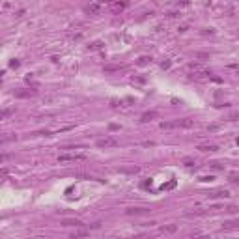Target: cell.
I'll return each mask as SVG.
<instances>
[{"label": "cell", "mask_w": 239, "mask_h": 239, "mask_svg": "<svg viewBox=\"0 0 239 239\" xmlns=\"http://www.w3.org/2000/svg\"><path fill=\"white\" fill-rule=\"evenodd\" d=\"M176 127H193L194 122L193 119H189V118H183V119H176Z\"/></svg>", "instance_id": "5b68a950"}, {"label": "cell", "mask_w": 239, "mask_h": 239, "mask_svg": "<svg viewBox=\"0 0 239 239\" xmlns=\"http://www.w3.org/2000/svg\"><path fill=\"white\" fill-rule=\"evenodd\" d=\"M239 226V221H228L222 224V228H237Z\"/></svg>", "instance_id": "7c38bea8"}, {"label": "cell", "mask_w": 239, "mask_h": 239, "mask_svg": "<svg viewBox=\"0 0 239 239\" xmlns=\"http://www.w3.org/2000/svg\"><path fill=\"white\" fill-rule=\"evenodd\" d=\"M122 172H135V174H136L138 168H136V166H135V168H122Z\"/></svg>", "instance_id": "d4e9b609"}, {"label": "cell", "mask_w": 239, "mask_h": 239, "mask_svg": "<svg viewBox=\"0 0 239 239\" xmlns=\"http://www.w3.org/2000/svg\"><path fill=\"white\" fill-rule=\"evenodd\" d=\"M133 82H140V84H144V82H146V79H144V77H133Z\"/></svg>", "instance_id": "d6986e66"}, {"label": "cell", "mask_w": 239, "mask_h": 239, "mask_svg": "<svg viewBox=\"0 0 239 239\" xmlns=\"http://www.w3.org/2000/svg\"><path fill=\"white\" fill-rule=\"evenodd\" d=\"M118 146V140L114 136H105L97 140V148H116Z\"/></svg>", "instance_id": "7a4b0ae2"}, {"label": "cell", "mask_w": 239, "mask_h": 239, "mask_svg": "<svg viewBox=\"0 0 239 239\" xmlns=\"http://www.w3.org/2000/svg\"><path fill=\"white\" fill-rule=\"evenodd\" d=\"M193 239H209L207 235H196V237H193Z\"/></svg>", "instance_id": "4dcf8cb0"}, {"label": "cell", "mask_w": 239, "mask_h": 239, "mask_svg": "<svg viewBox=\"0 0 239 239\" xmlns=\"http://www.w3.org/2000/svg\"><path fill=\"white\" fill-rule=\"evenodd\" d=\"M178 230V224H166V226H161V232H166V234H174Z\"/></svg>", "instance_id": "30bf717a"}, {"label": "cell", "mask_w": 239, "mask_h": 239, "mask_svg": "<svg viewBox=\"0 0 239 239\" xmlns=\"http://www.w3.org/2000/svg\"><path fill=\"white\" fill-rule=\"evenodd\" d=\"M101 47H103V43H101V41H94V43L90 45L88 49H90V51H97V49H101Z\"/></svg>", "instance_id": "5bb4252c"}, {"label": "cell", "mask_w": 239, "mask_h": 239, "mask_svg": "<svg viewBox=\"0 0 239 239\" xmlns=\"http://www.w3.org/2000/svg\"><path fill=\"white\" fill-rule=\"evenodd\" d=\"M215 178H213V176H202V178H200V181H213Z\"/></svg>", "instance_id": "7402d4cb"}, {"label": "cell", "mask_w": 239, "mask_h": 239, "mask_svg": "<svg viewBox=\"0 0 239 239\" xmlns=\"http://www.w3.org/2000/svg\"><path fill=\"white\" fill-rule=\"evenodd\" d=\"M183 164H185V166H194V161L189 159V157H185V159H183Z\"/></svg>", "instance_id": "2e32d148"}, {"label": "cell", "mask_w": 239, "mask_h": 239, "mask_svg": "<svg viewBox=\"0 0 239 239\" xmlns=\"http://www.w3.org/2000/svg\"><path fill=\"white\" fill-rule=\"evenodd\" d=\"M176 123L174 122H161V129H174Z\"/></svg>", "instance_id": "4fadbf2b"}, {"label": "cell", "mask_w": 239, "mask_h": 239, "mask_svg": "<svg viewBox=\"0 0 239 239\" xmlns=\"http://www.w3.org/2000/svg\"><path fill=\"white\" fill-rule=\"evenodd\" d=\"M62 226H75V228H80L82 226V221L79 219H62Z\"/></svg>", "instance_id": "277c9868"}, {"label": "cell", "mask_w": 239, "mask_h": 239, "mask_svg": "<svg viewBox=\"0 0 239 239\" xmlns=\"http://www.w3.org/2000/svg\"><path fill=\"white\" fill-rule=\"evenodd\" d=\"M198 150H200V151H209V153H213V151L219 150V148H217L215 144H202V146H198Z\"/></svg>", "instance_id": "9c48e42d"}, {"label": "cell", "mask_w": 239, "mask_h": 239, "mask_svg": "<svg viewBox=\"0 0 239 239\" xmlns=\"http://www.w3.org/2000/svg\"><path fill=\"white\" fill-rule=\"evenodd\" d=\"M157 116H159V114H157L155 110L146 112V114H142V116H140V122H151V119H153V118H157Z\"/></svg>", "instance_id": "52a82bcc"}, {"label": "cell", "mask_w": 239, "mask_h": 239, "mask_svg": "<svg viewBox=\"0 0 239 239\" xmlns=\"http://www.w3.org/2000/svg\"><path fill=\"white\" fill-rule=\"evenodd\" d=\"M151 209H146V207H129L125 209V213L127 215H148Z\"/></svg>", "instance_id": "3957f363"}, {"label": "cell", "mask_w": 239, "mask_h": 239, "mask_svg": "<svg viewBox=\"0 0 239 239\" xmlns=\"http://www.w3.org/2000/svg\"><path fill=\"white\" fill-rule=\"evenodd\" d=\"M230 119H232V122H237V119H239V112H232V114H230Z\"/></svg>", "instance_id": "ffe728a7"}, {"label": "cell", "mask_w": 239, "mask_h": 239, "mask_svg": "<svg viewBox=\"0 0 239 239\" xmlns=\"http://www.w3.org/2000/svg\"><path fill=\"white\" fill-rule=\"evenodd\" d=\"M101 11V4H90L86 6V13H90V15H95V13Z\"/></svg>", "instance_id": "8992f818"}, {"label": "cell", "mask_w": 239, "mask_h": 239, "mask_svg": "<svg viewBox=\"0 0 239 239\" xmlns=\"http://www.w3.org/2000/svg\"><path fill=\"white\" fill-rule=\"evenodd\" d=\"M125 6H127V4H125V2H123V4H114V8H116V10H123V8H125Z\"/></svg>", "instance_id": "f1b7e54d"}, {"label": "cell", "mask_w": 239, "mask_h": 239, "mask_svg": "<svg viewBox=\"0 0 239 239\" xmlns=\"http://www.w3.org/2000/svg\"><path fill=\"white\" fill-rule=\"evenodd\" d=\"M123 66H105V71H119Z\"/></svg>", "instance_id": "9a60e30c"}, {"label": "cell", "mask_w": 239, "mask_h": 239, "mask_svg": "<svg viewBox=\"0 0 239 239\" xmlns=\"http://www.w3.org/2000/svg\"><path fill=\"white\" fill-rule=\"evenodd\" d=\"M11 112H13V110H11V108H6V110H4V112H2V118H8V116H10V114H11Z\"/></svg>", "instance_id": "4316f807"}, {"label": "cell", "mask_w": 239, "mask_h": 239, "mask_svg": "<svg viewBox=\"0 0 239 239\" xmlns=\"http://www.w3.org/2000/svg\"><path fill=\"white\" fill-rule=\"evenodd\" d=\"M161 67H163V69H168V67H170V62H163V64H161Z\"/></svg>", "instance_id": "f546056e"}, {"label": "cell", "mask_w": 239, "mask_h": 239, "mask_svg": "<svg viewBox=\"0 0 239 239\" xmlns=\"http://www.w3.org/2000/svg\"><path fill=\"white\" fill-rule=\"evenodd\" d=\"M209 196H217V198H228V196H230V193H228V191H217V193L209 194Z\"/></svg>", "instance_id": "8fae6325"}, {"label": "cell", "mask_w": 239, "mask_h": 239, "mask_svg": "<svg viewBox=\"0 0 239 239\" xmlns=\"http://www.w3.org/2000/svg\"><path fill=\"white\" fill-rule=\"evenodd\" d=\"M211 168H215V170H222V164H219V163H211Z\"/></svg>", "instance_id": "603a6c76"}, {"label": "cell", "mask_w": 239, "mask_h": 239, "mask_svg": "<svg viewBox=\"0 0 239 239\" xmlns=\"http://www.w3.org/2000/svg\"><path fill=\"white\" fill-rule=\"evenodd\" d=\"M230 181L232 183H239V176H230Z\"/></svg>", "instance_id": "83f0119b"}, {"label": "cell", "mask_w": 239, "mask_h": 239, "mask_svg": "<svg viewBox=\"0 0 239 239\" xmlns=\"http://www.w3.org/2000/svg\"><path fill=\"white\" fill-rule=\"evenodd\" d=\"M19 64H21L19 60H11V62H10V67H19Z\"/></svg>", "instance_id": "484cf974"}, {"label": "cell", "mask_w": 239, "mask_h": 239, "mask_svg": "<svg viewBox=\"0 0 239 239\" xmlns=\"http://www.w3.org/2000/svg\"><path fill=\"white\" fill-rule=\"evenodd\" d=\"M36 92H17V95L19 97H28V95H34Z\"/></svg>", "instance_id": "ac0fdd59"}, {"label": "cell", "mask_w": 239, "mask_h": 239, "mask_svg": "<svg viewBox=\"0 0 239 239\" xmlns=\"http://www.w3.org/2000/svg\"><path fill=\"white\" fill-rule=\"evenodd\" d=\"M228 69H234V71H237V75H239V64H228Z\"/></svg>", "instance_id": "44dd1931"}, {"label": "cell", "mask_w": 239, "mask_h": 239, "mask_svg": "<svg viewBox=\"0 0 239 239\" xmlns=\"http://www.w3.org/2000/svg\"><path fill=\"white\" fill-rule=\"evenodd\" d=\"M88 235H90L88 230H79V232H73V234H71V239H84Z\"/></svg>", "instance_id": "ba28073f"}, {"label": "cell", "mask_w": 239, "mask_h": 239, "mask_svg": "<svg viewBox=\"0 0 239 239\" xmlns=\"http://www.w3.org/2000/svg\"><path fill=\"white\" fill-rule=\"evenodd\" d=\"M86 155L82 153H60L58 155V161L60 163H75V161H84Z\"/></svg>", "instance_id": "6da1fadb"}, {"label": "cell", "mask_w": 239, "mask_h": 239, "mask_svg": "<svg viewBox=\"0 0 239 239\" xmlns=\"http://www.w3.org/2000/svg\"><path fill=\"white\" fill-rule=\"evenodd\" d=\"M176 185V181H170V183H166V185H163V187H161V189H163V191H164V189H172Z\"/></svg>", "instance_id": "cb8c5ba5"}, {"label": "cell", "mask_w": 239, "mask_h": 239, "mask_svg": "<svg viewBox=\"0 0 239 239\" xmlns=\"http://www.w3.org/2000/svg\"><path fill=\"white\" fill-rule=\"evenodd\" d=\"M148 62H151V58H148V56H142V58L138 60V64H140V66H144V64H148Z\"/></svg>", "instance_id": "e0dca14e"}]
</instances>
